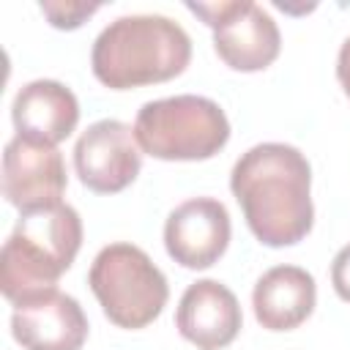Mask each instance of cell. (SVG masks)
I'll list each match as a JSON object with an SVG mask.
<instances>
[{
  "instance_id": "cell-1",
  "label": "cell",
  "mask_w": 350,
  "mask_h": 350,
  "mask_svg": "<svg viewBox=\"0 0 350 350\" xmlns=\"http://www.w3.org/2000/svg\"><path fill=\"white\" fill-rule=\"evenodd\" d=\"M230 189L260 243L279 249L309 235L314 221L312 167L298 148L284 142L249 148L230 172Z\"/></svg>"
},
{
  "instance_id": "cell-2",
  "label": "cell",
  "mask_w": 350,
  "mask_h": 350,
  "mask_svg": "<svg viewBox=\"0 0 350 350\" xmlns=\"http://www.w3.org/2000/svg\"><path fill=\"white\" fill-rule=\"evenodd\" d=\"M191 60L189 33L161 14H131L109 22L93 41L90 66L109 90L167 82Z\"/></svg>"
},
{
  "instance_id": "cell-3",
  "label": "cell",
  "mask_w": 350,
  "mask_h": 350,
  "mask_svg": "<svg viewBox=\"0 0 350 350\" xmlns=\"http://www.w3.org/2000/svg\"><path fill=\"white\" fill-rule=\"evenodd\" d=\"M82 246L79 213L60 202L25 211L0 252V290L16 306L30 295L52 290L71 268Z\"/></svg>"
},
{
  "instance_id": "cell-4",
  "label": "cell",
  "mask_w": 350,
  "mask_h": 350,
  "mask_svg": "<svg viewBox=\"0 0 350 350\" xmlns=\"http://www.w3.org/2000/svg\"><path fill=\"white\" fill-rule=\"evenodd\" d=\"M139 150L161 161H202L230 139L224 109L205 96H170L142 104L134 120Z\"/></svg>"
},
{
  "instance_id": "cell-5",
  "label": "cell",
  "mask_w": 350,
  "mask_h": 350,
  "mask_svg": "<svg viewBox=\"0 0 350 350\" xmlns=\"http://www.w3.org/2000/svg\"><path fill=\"white\" fill-rule=\"evenodd\" d=\"M88 284L109 323L129 331L150 325L170 298L167 276L134 243L104 246L90 265Z\"/></svg>"
},
{
  "instance_id": "cell-6",
  "label": "cell",
  "mask_w": 350,
  "mask_h": 350,
  "mask_svg": "<svg viewBox=\"0 0 350 350\" xmlns=\"http://www.w3.org/2000/svg\"><path fill=\"white\" fill-rule=\"evenodd\" d=\"M213 30V46L232 71H262L282 49V36L268 11L252 0H219V3H189Z\"/></svg>"
},
{
  "instance_id": "cell-7",
  "label": "cell",
  "mask_w": 350,
  "mask_h": 350,
  "mask_svg": "<svg viewBox=\"0 0 350 350\" xmlns=\"http://www.w3.org/2000/svg\"><path fill=\"white\" fill-rule=\"evenodd\" d=\"M79 180L96 194H115L131 186L142 167L134 129L123 120L104 118L88 126L74 145Z\"/></svg>"
},
{
  "instance_id": "cell-8",
  "label": "cell",
  "mask_w": 350,
  "mask_h": 350,
  "mask_svg": "<svg viewBox=\"0 0 350 350\" xmlns=\"http://www.w3.org/2000/svg\"><path fill=\"white\" fill-rule=\"evenodd\" d=\"M66 164L55 145H44L16 134L3 150V194L25 211L60 205L66 191Z\"/></svg>"
},
{
  "instance_id": "cell-9",
  "label": "cell",
  "mask_w": 350,
  "mask_h": 350,
  "mask_svg": "<svg viewBox=\"0 0 350 350\" xmlns=\"http://www.w3.org/2000/svg\"><path fill=\"white\" fill-rule=\"evenodd\" d=\"M230 243V213L213 197H194L180 202L164 224L167 254L191 271L211 268Z\"/></svg>"
},
{
  "instance_id": "cell-10",
  "label": "cell",
  "mask_w": 350,
  "mask_h": 350,
  "mask_svg": "<svg viewBox=\"0 0 350 350\" xmlns=\"http://www.w3.org/2000/svg\"><path fill=\"white\" fill-rule=\"evenodd\" d=\"M11 334L25 350H82L88 317L77 298L52 287L14 306Z\"/></svg>"
},
{
  "instance_id": "cell-11",
  "label": "cell",
  "mask_w": 350,
  "mask_h": 350,
  "mask_svg": "<svg viewBox=\"0 0 350 350\" xmlns=\"http://www.w3.org/2000/svg\"><path fill=\"white\" fill-rule=\"evenodd\" d=\"M243 314L235 293L216 279H197L180 295L175 325L197 350H221L241 331Z\"/></svg>"
},
{
  "instance_id": "cell-12",
  "label": "cell",
  "mask_w": 350,
  "mask_h": 350,
  "mask_svg": "<svg viewBox=\"0 0 350 350\" xmlns=\"http://www.w3.org/2000/svg\"><path fill=\"white\" fill-rule=\"evenodd\" d=\"M11 120L16 134L57 148V142H63L77 129L79 101L63 82L33 79L14 96Z\"/></svg>"
},
{
  "instance_id": "cell-13",
  "label": "cell",
  "mask_w": 350,
  "mask_h": 350,
  "mask_svg": "<svg viewBox=\"0 0 350 350\" xmlns=\"http://www.w3.org/2000/svg\"><path fill=\"white\" fill-rule=\"evenodd\" d=\"M314 276L298 265H273L257 279L252 293L254 317L268 331L298 328L314 312Z\"/></svg>"
},
{
  "instance_id": "cell-14",
  "label": "cell",
  "mask_w": 350,
  "mask_h": 350,
  "mask_svg": "<svg viewBox=\"0 0 350 350\" xmlns=\"http://www.w3.org/2000/svg\"><path fill=\"white\" fill-rule=\"evenodd\" d=\"M98 5H85V3H41V14L60 30H74L79 27L88 16H93Z\"/></svg>"
},
{
  "instance_id": "cell-15",
  "label": "cell",
  "mask_w": 350,
  "mask_h": 350,
  "mask_svg": "<svg viewBox=\"0 0 350 350\" xmlns=\"http://www.w3.org/2000/svg\"><path fill=\"white\" fill-rule=\"evenodd\" d=\"M331 284L342 301L350 304V243L342 246L331 262Z\"/></svg>"
},
{
  "instance_id": "cell-16",
  "label": "cell",
  "mask_w": 350,
  "mask_h": 350,
  "mask_svg": "<svg viewBox=\"0 0 350 350\" xmlns=\"http://www.w3.org/2000/svg\"><path fill=\"white\" fill-rule=\"evenodd\" d=\"M336 77H339L345 93L350 96V38H347V41L342 44V49H339V57H336Z\"/></svg>"
}]
</instances>
